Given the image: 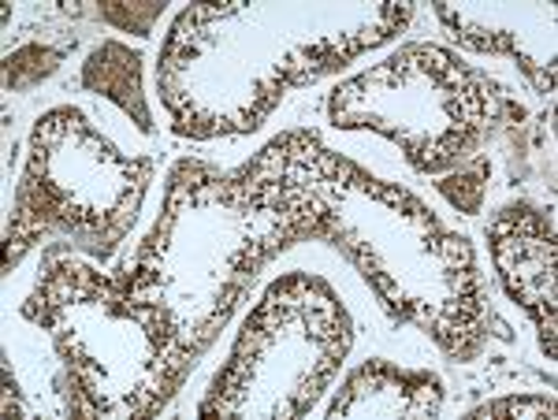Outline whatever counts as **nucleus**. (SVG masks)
<instances>
[{
	"mask_svg": "<svg viewBox=\"0 0 558 420\" xmlns=\"http://www.w3.org/2000/svg\"><path fill=\"white\" fill-rule=\"evenodd\" d=\"M235 175L299 194L320 223V243L343 249L387 312L425 332L451 361H476L488 335L514 338L488 306L470 238L410 190L328 149L320 134H276Z\"/></svg>",
	"mask_w": 558,
	"mask_h": 420,
	"instance_id": "f257e3e1",
	"label": "nucleus"
},
{
	"mask_svg": "<svg viewBox=\"0 0 558 420\" xmlns=\"http://www.w3.org/2000/svg\"><path fill=\"white\" fill-rule=\"evenodd\" d=\"M413 4H191L160 45L157 86L183 138H235L279 97L336 75L410 23Z\"/></svg>",
	"mask_w": 558,
	"mask_h": 420,
	"instance_id": "f03ea898",
	"label": "nucleus"
},
{
	"mask_svg": "<svg viewBox=\"0 0 558 420\" xmlns=\"http://www.w3.org/2000/svg\"><path fill=\"white\" fill-rule=\"evenodd\" d=\"M310 238H320V223L299 194L254 186L186 157L168 175L157 223L123 264V294L157 320L179 361L194 369L260 268Z\"/></svg>",
	"mask_w": 558,
	"mask_h": 420,
	"instance_id": "7ed1b4c3",
	"label": "nucleus"
},
{
	"mask_svg": "<svg viewBox=\"0 0 558 420\" xmlns=\"http://www.w3.org/2000/svg\"><path fill=\"white\" fill-rule=\"evenodd\" d=\"M23 317L49 335L60 357L68 417H157L191 376L157 320L123 294V268L105 272L68 243L45 246Z\"/></svg>",
	"mask_w": 558,
	"mask_h": 420,
	"instance_id": "20e7f679",
	"label": "nucleus"
},
{
	"mask_svg": "<svg viewBox=\"0 0 558 420\" xmlns=\"http://www.w3.org/2000/svg\"><path fill=\"white\" fill-rule=\"evenodd\" d=\"M328 120L339 131L391 138L413 172L447 175L481 157L502 131H518L525 109L458 52L413 41L339 83L328 97Z\"/></svg>",
	"mask_w": 558,
	"mask_h": 420,
	"instance_id": "39448f33",
	"label": "nucleus"
},
{
	"mask_svg": "<svg viewBox=\"0 0 558 420\" xmlns=\"http://www.w3.org/2000/svg\"><path fill=\"white\" fill-rule=\"evenodd\" d=\"M153 172L157 164L149 157L120 153L78 109H49L34 123L15 186L4 275L41 243H68L105 264L131 235Z\"/></svg>",
	"mask_w": 558,
	"mask_h": 420,
	"instance_id": "423d86ee",
	"label": "nucleus"
},
{
	"mask_svg": "<svg viewBox=\"0 0 558 420\" xmlns=\"http://www.w3.org/2000/svg\"><path fill=\"white\" fill-rule=\"evenodd\" d=\"M350 346L354 320L331 283L310 272L279 275L242 320L197 413L250 420L313 413Z\"/></svg>",
	"mask_w": 558,
	"mask_h": 420,
	"instance_id": "0eeeda50",
	"label": "nucleus"
},
{
	"mask_svg": "<svg viewBox=\"0 0 558 420\" xmlns=\"http://www.w3.org/2000/svg\"><path fill=\"white\" fill-rule=\"evenodd\" d=\"M488 249L499 283L536 324L539 350L558 357V231L536 205H502L488 220Z\"/></svg>",
	"mask_w": 558,
	"mask_h": 420,
	"instance_id": "6e6552de",
	"label": "nucleus"
},
{
	"mask_svg": "<svg viewBox=\"0 0 558 420\" xmlns=\"http://www.w3.org/2000/svg\"><path fill=\"white\" fill-rule=\"evenodd\" d=\"M436 20L465 49L514 57L536 94H555V4H454L432 0Z\"/></svg>",
	"mask_w": 558,
	"mask_h": 420,
	"instance_id": "1a4fd4ad",
	"label": "nucleus"
},
{
	"mask_svg": "<svg viewBox=\"0 0 558 420\" xmlns=\"http://www.w3.org/2000/svg\"><path fill=\"white\" fill-rule=\"evenodd\" d=\"M444 413V380L391 361L357 365L324 406V420H436Z\"/></svg>",
	"mask_w": 558,
	"mask_h": 420,
	"instance_id": "9d476101",
	"label": "nucleus"
},
{
	"mask_svg": "<svg viewBox=\"0 0 558 420\" xmlns=\"http://www.w3.org/2000/svg\"><path fill=\"white\" fill-rule=\"evenodd\" d=\"M78 86L97 97H108L134 120L142 134H153V112L142 89V52L123 41H101L78 71Z\"/></svg>",
	"mask_w": 558,
	"mask_h": 420,
	"instance_id": "9b49d317",
	"label": "nucleus"
},
{
	"mask_svg": "<svg viewBox=\"0 0 558 420\" xmlns=\"http://www.w3.org/2000/svg\"><path fill=\"white\" fill-rule=\"evenodd\" d=\"M514 183L539 178L547 194H555V101H547V112L525 131V141H514V164H510Z\"/></svg>",
	"mask_w": 558,
	"mask_h": 420,
	"instance_id": "f8f14e48",
	"label": "nucleus"
},
{
	"mask_svg": "<svg viewBox=\"0 0 558 420\" xmlns=\"http://www.w3.org/2000/svg\"><path fill=\"white\" fill-rule=\"evenodd\" d=\"M64 60H68L64 45H49V41L15 45L4 57V89L8 94H26V89L41 86L45 78L57 75Z\"/></svg>",
	"mask_w": 558,
	"mask_h": 420,
	"instance_id": "ddd939ff",
	"label": "nucleus"
},
{
	"mask_svg": "<svg viewBox=\"0 0 558 420\" xmlns=\"http://www.w3.org/2000/svg\"><path fill=\"white\" fill-rule=\"evenodd\" d=\"M488 178H492V160L488 153L465 160L462 168H454V172L439 175L436 190L444 194L447 205L458 209L462 217H476L484 205V194H488Z\"/></svg>",
	"mask_w": 558,
	"mask_h": 420,
	"instance_id": "4468645a",
	"label": "nucleus"
},
{
	"mask_svg": "<svg viewBox=\"0 0 558 420\" xmlns=\"http://www.w3.org/2000/svg\"><path fill=\"white\" fill-rule=\"evenodd\" d=\"M470 420H533V417H555V391H525V395H518V391H510V395L502 398H488L481 402V406H473L470 413H465Z\"/></svg>",
	"mask_w": 558,
	"mask_h": 420,
	"instance_id": "2eb2a0df",
	"label": "nucleus"
},
{
	"mask_svg": "<svg viewBox=\"0 0 558 420\" xmlns=\"http://www.w3.org/2000/svg\"><path fill=\"white\" fill-rule=\"evenodd\" d=\"M101 20L116 30L138 34V38H149L153 26H157L160 12H165V0H142V4H128V0H101Z\"/></svg>",
	"mask_w": 558,
	"mask_h": 420,
	"instance_id": "dca6fc26",
	"label": "nucleus"
},
{
	"mask_svg": "<svg viewBox=\"0 0 558 420\" xmlns=\"http://www.w3.org/2000/svg\"><path fill=\"white\" fill-rule=\"evenodd\" d=\"M4 417H26V402H23V395H20V383H15V376H12V361L4 357Z\"/></svg>",
	"mask_w": 558,
	"mask_h": 420,
	"instance_id": "f3484780",
	"label": "nucleus"
}]
</instances>
